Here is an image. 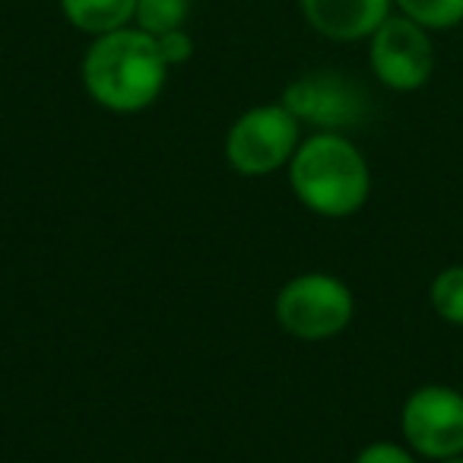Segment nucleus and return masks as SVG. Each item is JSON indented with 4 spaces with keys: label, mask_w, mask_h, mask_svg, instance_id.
<instances>
[{
    "label": "nucleus",
    "mask_w": 463,
    "mask_h": 463,
    "mask_svg": "<svg viewBox=\"0 0 463 463\" xmlns=\"http://www.w3.org/2000/svg\"><path fill=\"white\" fill-rule=\"evenodd\" d=\"M168 71L156 35L137 26L96 35L83 54V90L96 105L115 115L146 111L162 96Z\"/></svg>",
    "instance_id": "obj_1"
},
{
    "label": "nucleus",
    "mask_w": 463,
    "mask_h": 463,
    "mask_svg": "<svg viewBox=\"0 0 463 463\" xmlns=\"http://www.w3.org/2000/svg\"><path fill=\"white\" fill-rule=\"evenodd\" d=\"M292 194L311 213L327 219H346L368 203L372 168L362 149L336 130H317L298 143L289 162Z\"/></svg>",
    "instance_id": "obj_2"
},
{
    "label": "nucleus",
    "mask_w": 463,
    "mask_h": 463,
    "mask_svg": "<svg viewBox=\"0 0 463 463\" xmlns=\"http://www.w3.org/2000/svg\"><path fill=\"white\" fill-rule=\"evenodd\" d=\"M302 143V124L283 102L254 105L225 134V159L239 175L260 178L289 165Z\"/></svg>",
    "instance_id": "obj_3"
},
{
    "label": "nucleus",
    "mask_w": 463,
    "mask_h": 463,
    "mask_svg": "<svg viewBox=\"0 0 463 463\" xmlns=\"http://www.w3.org/2000/svg\"><path fill=\"white\" fill-rule=\"evenodd\" d=\"M353 315V292L330 273H302L289 279L277 296V321L296 340H330L349 327Z\"/></svg>",
    "instance_id": "obj_4"
},
{
    "label": "nucleus",
    "mask_w": 463,
    "mask_h": 463,
    "mask_svg": "<svg viewBox=\"0 0 463 463\" xmlns=\"http://www.w3.org/2000/svg\"><path fill=\"white\" fill-rule=\"evenodd\" d=\"M368 67L391 92H416L435 73L431 33L403 14H391L368 39Z\"/></svg>",
    "instance_id": "obj_5"
},
{
    "label": "nucleus",
    "mask_w": 463,
    "mask_h": 463,
    "mask_svg": "<svg viewBox=\"0 0 463 463\" xmlns=\"http://www.w3.org/2000/svg\"><path fill=\"white\" fill-rule=\"evenodd\" d=\"M400 429L412 454L448 460L463 454V393L448 384H425L406 397Z\"/></svg>",
    "instance_id": "obj_6"
},
{
    "label": "nucleus",
    "mask_w": 463,
    "mask_h": 463,
    "mask_svg": "<svg viewBox=\"0 0 463 463\" xmlns=\"http://www.w3.org/2000/svg\"><path fill=\"white\" fill-rule=\"evenodd\" d=\"M283 105L298 118V124L336 134L362 124L368 115V96L359 83L334 71H315L292 80L283 90Z\"/></svg>",
    "instance_id": "obj_7"
},
{
    "label": "nucleus",
    "mask_w": 463,
    "mask_h": 463,
    "mask_svg": "<svg viewBox=\"0 0 463 463\" xmlns=\"http://www.w3.org/2000/svg\"><path fill=\"white\" fill-rule=\"evenodd\" d=\"M305 23L330 42H368L393 14V0H298Z\"/></svg>",
    "instance_id": "obj_8"
},
{
    "label": "nucleus",
    "mask_w": 463,
    "mask_h": 463,
    "mask_svg": "<svg viewBox=\"0 0 463 463\" xmlns=\"http://www.w3.org/2000/svg\"><path fill=\"white\" fill-rule=\"evenodd\" d=\"M61 16L83 35H109L134 26L137 0H58Z\"/></svg>",
    "instance_id": "obj_9"
},
{
    "label": "nucleus",
    "mask_w": 463,
    "mask_h": 463,
    "mask_svg": "<svg viewBox=\"0 0 463 463\" xmlns=\"http://www.w3.org/2000/svg\"><path fill=\"white\" fill-rule=\"evenodd\" d=\"M393 7L429 33H448L463 23V0H393Z\"/></svg>",
    "instance_id": "obj_10"
},
{
    "label": "nucleus",
    "mask_w": 463,
    "mask_h": 463,
    "mask_svg": "<svg viewBox=\"0 0 463 463\" xmlns=\"http://www.w3.org/2000/svg\"><path fill=\"white\" fill-rule=\"evenodd\" d=\"M191 16V0H137L134 26L149 35H165L172 29H184Z\"/></svg>",
    "instance_id": "obj_11"
},
{
    "label": "nucleus",
    "mask_w": 463,
    "mask_h": 463,
    "mask_svg": "<svg viewBox=\"0 0 463 463\" xmlns=\"http://www.w3.org/2000/svg\"><path fill=\"white\" fill-rule=\"evenodd\" d=\"M431 308L441 321L463 327V264H450L431 279Z\"/></svg>",
    "instance_id": "obj_12"
},
{
    "label": "nucleus",
    "mask_w": 463,
    "mask_h": 463,
    "mask_svg": "<svg viewBox=\"0 0 463 463\" xmlns=\"http://www.w3.org/2000/svg\"><path fill=\"white\" fill-rule=\"evenodd\" d=\"M156 42H159V52L168 67H181L194 58V39L187 29H172L165 35H156Z\"/></svg>",
    "instance_id": "obj_13"
},
{
    "label": "nucleus",
    "mask_w": 463,
    "mask_h": 463,
    "mask_svg": "<svg viewBox=\"0 0 463 463\" xmlns=\"http://www.w3.org/2000/svg\"><path fill=\"white\" fill-rule=\"evenodd\" d=\"M353 463H416V457H412V450L403 448V444L374 441V444H368V448H362Z\"/></svg>",
    "instance_id": "obj_14"
},
{
    "label": "nucleus",
    "mask_w": 463,
    "mask_h": 463,
    "mask_svg": "<svg viewBox=\"0 0 463 463\" xmlns=\"http://www.w3.org/2000/svg\"><path fill=\"white\" fill-rule=\"evenodd\" d=\"M435 463H463V454H457V457H448V460H435Z\"/></svg>",
    "instance_id": "obj_15"
}]
</instances>
